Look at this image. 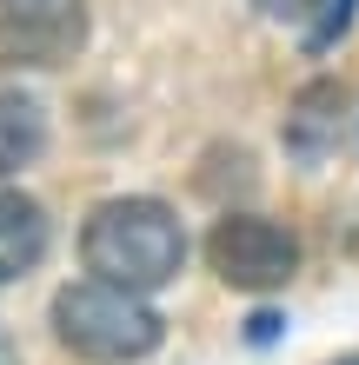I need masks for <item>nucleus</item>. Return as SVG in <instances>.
I'll list each match as a JSON object with an SVG mask.
<instances>
[{"label": "nucleus", "instance_id": "10", "mask_svg": "<svg viewBox=\"0 0 359 365\" xmlns=\"http://www.w3.org/2000/svg\"><path fill=\"white\" fill-rule=\"evenodd\" d=\"M340 365H359V359H340Z\"/></svg>", "mask_w": 359, "mask_h": 365}, {"label": "nucleus", "instance_id": "2", "mask_svg": "<svg viewBox=\"0 0 359 365\" xmlns=\"http://www.w3.org/2000/svg\"><path fill=\"white\" fill-rule=\"evenodd\" d=\"M54 332L80 365H140L160 352L166 319L133 286H113V279L87 272L54 292Z\"/></svg>", "mask_w": 359, "mask_h": 365}, {"label": "nucleus", "instance_id": "6", "mask_svg": "<svg viewBox=\"0 0 359 365\" xmlns=\"http://www.w3.org/2000/svg\"><path fill=\"white\" fill-rule=\"evenodd\" d=\"M40 153H47V113H40V100L20 93V87H0V180L27 173Z\"/></svg>", "mask_w": 359, "mask_h": 365}, {"label": "nucleus", "instance_id": "5", "mask_svg": "<svg viewBox=\"0 0 359 365\" xmlns=\"http://www.w3.org/2000/svg\"><path fill=\"white\" fill-rule=\"evenodd\" d=\"M40 259H47V212L20 186H0V286L27 279Z\"/></svg>", "mask_w": 359, "mask_h": 365}, {"label": "nucleus", "instance_id": "8", "mask_svg": "<svg viewBox=\"0 0 359 365\" xmlns=\"http://www.w3.org/2000/svg\"><path fill=\"white\" fill-rule=\"evenodd\" d=\"M246 339H253V346H266V339H280V319H246Z\"/></svg>", "mask_w": 359, "mask_h": 365}, {"label": "nucleus", "instance_id": "7", "mask_svg": "<svg viewBox=\"0 0 359 365\" xmlns=\"http://www.w3.org/2000/svg\"><path fill=\"white\" fill-rule=\"evenodd\" d=\"M253 7L266 20H280V27H300V47H333L353 27L359 0H253Z\"/></svg>", "mask_w": 359, "mask_h": 365}, {"label": "nucleus", "instance_id": "9", "mask_svg": "<svg viewBox=\"0 0 359 365\" xmlns=\"http://www.w3.org/2000/svg\"><path fill=\"white\" fill-rule=\"evenodd\" d=\"M0 365H14V339H7V326H0Z\"/></svg>", "mask_w": 359, "mask_h": 365}, {"label": "nucleus", "instance_id": "3", "mask_svg": "<svg viewBox=\"0 0 359 365\" xmlns=\"http://www.w3.org/2000/svg\"><path fill=\"white\" fill-rule=\"evenodd\" d=\"M206 266H213L233 292H280L300 272V246L286 226L260 220V212H226L206 232Z\"/></svg>", "mask_w": 359, "mask_h": 365}, {"label": "nucleus", "instance_id": "11", "mask_svg": "<svg viewBox=\"0 0 359 365\" xmlns=\"http://www.w3.org/2000/svg\"><path fill=\"white\" fill-rule=\"evenodd\" d=\"M0 7H14V0H0Z\"/></svg>", "mask_w": 359, "mask_h": 365}, {"label": "nucleus", "instance_id": "4", "mask_svg": "<svg viewBox=\"0 0 359 365\" xmlns=\"http://www.w3.org/2000/svg\"><path fill=\"white\" fill-rule=\"evenodd\" d=\"M87 47L80 0H14L0 14V60L7 67H67Z\"/></svg>", "mask_w": 359, "mask_h": 365}, {"label": "nucleus", "instance_id": "1", "mask_svg": "<svg viewBox=\"0 0 359 365\" xmlns=\"http://www.w3.org/2000/svg\"><path fill=\"white\" fill-rule=\"evenodd\" d=\"M80 259L87 272L113 279V286L153 292L180 272L186 259V226L166 200H146V192H120V200H100L80 226Z\"/></svg>", "mask_w": 359, "mask_h": 365}]
</instances>
